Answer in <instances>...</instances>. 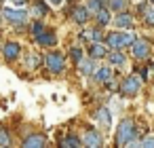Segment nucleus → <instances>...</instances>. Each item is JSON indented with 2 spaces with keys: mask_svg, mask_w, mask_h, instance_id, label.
<instances>
[{
  "mask_svg": "<svg viewBox=\"0 0 154 148\" xmlns=\"http://www.w3.org/2000/svg\"><path fill=\"white\" fill-rule=\"evenodd\" d=\"M139 146H154V137H146V140H141Z\"/></svg>",
  "mask_w": 154,
  "mask_h": 148,
  "instance_id": "nucleus-28",
  "label": "nucleus"
},
{
  "mask_svg": "<svg viewBox=\"0 0 154 148\" xmlns=\"http://www.w3.org/2000/svg\"><path fill=\"white\" fill-rule=\"evenodd\" d=\"M70 57H72V61H74V64H78V61L85 57V53H82V49H80V47H70Z\"/></svg>",
  "mask_w": 154,
  "mask_h": 148,
  "instance_id": "nucleus-26",
  "label": "nucleus"
},
{
  "mask_svg": "<svg viewBox=\"0 0 154 148\" xmlns=\"http://www.w3.org/2000/svg\"><path fill=\"white\" fill-rule=\"evenodd\" d=\"M2 19H5V17H2V9H0V24H2Z\"/></svg>",
  "mask_w": 154,
  "mask_h": 148,
  "instance_id": "nucleus-31",
  "label": "nucleus"
},
{
  "mask_svg": "<svg viewBox=\"0 0 154 148\" xmlns=\"http://www.w3.org/2000/svg\"><path fill=\"white\" fill-rule=\"evenodd\" d=\"M112 66H97V70L93 72V78H95V83H101V85H106L110 78H112Z\"/></svg>",
  "mask_w": 154,
  "mask_h": 148,
  "instance_id": "nucleus-17",
  "label": "nucleus"
},
{
  "mask_svg": "<svg viewBox=\"0 0 154 148\" xmlns=\"http://www.w3.org/2000/svg\"><path fill=\"white\" fill-rule=\"evenodd\" d=\"M143 19H146V24H148V26H152V28H154V7H148V9L143 11Z\"/></svg>",
  "mask_w": 154,
  "mask_h": 148,
  "instance_id": "nucleus-27",
  "label": "nucleus"
},
{
  "mask_svg": "<svg viewBox=\"0 0 154 148\" xmlns=\"http://www.w3.org/2000/svg\"><path fill=\"white\" fill-rule=\"evenodd\" d=\"M135 135H137V129L133 118H122L116 129V146H127L131 140H135Z\"/></svg>",
  "mask_w": 154,
  "mask_h": 148,
  "instance_id": "nucleus-1",
  "label": "nucleus"
},
{
  "mask_svg": "<svg viewBox=\"0 0 154 148\" xmlns=\"http://www.w3.org/2000/svg\"><path fill=\"white\" fill-rule=\"evenodd\" d=\"M28 11H23V9H13V7H5L2 9V17H5V21H9L13 28H17V26H26L28 24Z\"/></svg>",
  "mask_w": 154,
  "mask_h": 148,
  "instance_id": "nucleus-4",
  "label": "nucleus"
},
{
  "mask_svg": "<svg viewBox=\"0 0 154 148\" xmlns=\"http://www.w3.org/2000/svg\"><path fill=\"white\" fill-rule=\"evenodd\" d=\"M150 2H152V5H154V0H150Z\"/></svg>",
  "mask_w": 154,
  "mask_h": 148,
  "instance_id": "nucleus-32",
  "label": "nucleus"
},
{
  "mask_svg": "<svg viewBox=\"0 0 154 148\" xmlns=\"http://www.w3.org/2000/svg\"><path fill=\"white\" fill-rule=\"evenodd\" d=\"M82 146H89V148H99V146H103V137H101V133L95 131V129L85 131V135H82Z\"/></svg>",
  "mask_w": 154,
  "mask_h": 148,
  "instance_id": "nucleus-8",
  "label": "nucleus"
},
{
  "mask_svg": "<svg viewBox=\"0 0 154 148\" xmlns=\"http://www.w3.org/2000/svg\"><path fill=\"white\" fill-rule=\"evenodd\" d=\"M108 61H110V66H114V68H125V66H127V57H125V53H122L120 49H110Z\"/></svg>",
  "mask_w": 154,
  "mask_h": 148,
  "instance_id": "nucleus-16",
  "label": "nucleus"
},
{
  "mask_svg": "<svg viewBox=\"0 0 154 148\" xmlns=\"http://www.w3.org/2000/svg\"><path fill=\"white\" fill-rule=\"evenodd\" d=\"M0 146H13V133L0 125Z\"/></svg>",
  "mask_w": 154,
  "mask_h": 148,
  "instance_id": "nucleus-23",
  "label": "nucleus"
},
{
  "mask_svg": "<svg viewBox=\"0 0 154 148\" xmlns=\"http://www.w3.org/2000/svg\"><path fill=\"white\" fill-rule=\"evenodd\" d=\"M80 38H85V40H91V43H101V40H106V34H103L101 26H95V28L82 30Z\"/></svg>",
  "mask_w": 154,
  "mask_h": 148,
  "instance_id": "nucleus-12",
  "label": "nucleus"
},
{
  "mask_svg": "<svg viewBox=\"0 0 154 148\" xmlns=\"http://www.w3.org/2000/svg\"><path fill=\"white\" fill-rule=\"evenodd\" d=\"M2 55H5V61H9V64L17 61V57L21 55V45H19V43H13V40L5 43V47H2Z\"/></svg>",
  "mask_w": 154,
  "mask_h": 148,
  "instance_id": "nucleus-7",
  "label": "nucleus"
},
{
  "mask_svg": "<svg viewBox=\"0 0 154 148\" xmlns=\"http://www.w3.org/2000/svg\"><path fill=\"white\" fill-rule=\"evenodd\" d=\"M108 53H110V47L103 40L101 43H91V47H89V55L93 59H103V57H108Z\"/></svg>",
  "mask_w": 154,
  "mask_h": 148,
  "instance_id": "nucleus-13",
  "label": "nucleus"
},
{
  "mask_svg": "<svg viewBox=\"0 0 154 148\" xmlns=\"http://www.w3.org/2000/svg\"><path fill=\"white\" fill-rule=\"evenodd\" d=\"M76 66H78V72H80V74H85V76H93V72L97 70V59H93V57L89 55V57H82Z\"/></svg>",
  "mask_w": 154,
  "mask_h": 148,
  "instance_id": "nucleus-10",
  "label": "nucleus"
},
{
  "mask_svg": "<svg viewBox=\"0 0 154 148\" xmlns=\"http://www.w3.org/2000/svg\"><path fill=\"white\" fill-rule=\"evenodd\" d=\"M114 26L120 28V30H131V28H133V17H131L127 11H120V13L114 17Z\"/></svg>",
  "mask_w": 154,
  "mask_h": 148,
  "instance_id": "nucleus-18",
  "label": "nucleus"
},
{
  "mask_svg": "<svg viewBox=\"0 0 154 148\" xmlns=\"http://www.w3.org/2000/svg\"><path fill=\"white\" fill-rule=\"evenodd\" d=\"M23 66H26L28 70H36L38 66H42V57H40L38 53H28L26 59H23Z\"/></svg>",
  "mask_w": 154,
  "mask_h": 148,
  "instance_id": "nucleus-22",
  "label": "nucleus"
},
{
  "mask_svg": "<svg viewBox=\"0 0 154 148\" xmlns=\"http://www.w3.org/2000/svg\"><path fill=\"white\" fill-rule=\"evenodd\" d=\"M133 40H135V36L131 32H110L103 43L110 49H127V47L133 45Z\"/></svg>",
  "mask_w": 154,
  "mask_h": 148,
  "instance_id": "nucleus-3",
  "label": "nucleus"
},
{
  "mask_svg": "<svg viewBox=\"0 0 154 148\" xmlns=\"http://www.w3.org/2000/svg\"><path fill=\"white\" fill-rule=\"evenodd\" d=\"M70 17H72V21H74V24H78V26H85V24L89 21L91 13H89V9H87V7L78 5V7H74V9L70 11Z\"/></svg>",
  "mask_w": 154,
  "mask_h": 148,
  "instance_id": "nucleus-9",
  "label": "nucleus"
},
{
  "mask_svg": "<svg viewBox=\"0 0 154 148\" xmlns=\"http://www.w3.org/2000/svg\"><path fill=\"white\" fill-rule=\"evenodd\" d=\"M93 17H95L97 26H101V28H106V26H108V24L112 21V15H110V9H108V7L99 9V11H97V13H95Z\"/></svg>",
  "mask_w": 154,
  "mask_h": 148,
  "instance_id": "nucleus-20",
  "label": "nucleus"
},
{
  "mask_svg": "<svg viewBox=\"0 0 154 148\" xmlns=\"http://www.w3.org/2000/svg\"><path fill=\"white\" fill-rule=\"evenodd\" d=\"M93 118H95V123H97L99 127H103V129H108V127L112 125V114H110L108 108H99Z\"/></svg>",
  "mask_w": 154,
  "mask_h": 148,
  "instance_id": "nucleus-19",
  "label": "nucleus"
},
{
  "mask_svg": "<svg viewBox=\"0 0 154 148\" xmlns=\"http://www.w3.org/2000/svg\"><path fill=\"white\" fill-rule=\"evenodd\" d=\"M127 5H129V0H108V9L110 11H116V13H120V11H125L127 9Z\"/></svg>",
  "mask_w": 154,
  "mask_h": 148,
  "instance_id": "nucleus-24",
  "label": "nucleus"
},
{
  "mask_svg": "<svg viewBox=\"0 0 154 148\" xmlns=\"http://www.w3.org/2000/svg\"><path fill=\"white\" fill-rule=\"evenodd\" d=\"M42 66L51 72V74H61L66 70V55L59 51H49L42 57Z\"/></svg>",
  "mask_w": 154,
  "mask_h": 148,
  "instance_id": "nucleus-2",
  "label": "nucleus"
},
{
  "mask_svg": "<svg viewBox=\"0 0 154 148\" xmlns=\"http://www.w3.org/2000/svg\"><path fill=\"white\" fill-rule=\"evenodd\" d=\"M141 83H143V78H139L137 74H131V76H127V78L120 83V93H122V95H135V93L139 91Z\"/></svg>",
  "mask_w": 154,
  "mask_h": 148,
  "instance_id": "nucleus-5",
  "label": "nucleus"
},
{
  "mask_svg": "<svg viewBox=\"0 0 154 148\" xmlns=\"http://www.w3.org/2000/svg\"><path fill=\"white\" fill-rule=\"evenodd\" d=\"M30 15H32V17H38V19H42L45 15H49L47 0H34V2L30 5Z\"/></svg>",
  "mask_w": 154,
  "mask_h": 148,
  "instance_id": "nucleus-15",
  "label": "nucleus"
},
{
  "mask_svg": "<svg viewBox=\"0 0 154 148\" xmlns=\"http://www.w3.org/2000/svg\"><path fill=\"white\" fill-rule=\"evenodd\" d=\"M49 5H53V7H59V5H63V0H47Z\"/></svg>",
  "mask_w": 154,
  "mask_h": 148,
  "instance_id": "nucleus-29",
  "label": "nucleus"
},
{
  "mask_svg": "<svg viewBox=\"0 0 154 148\" xmlns=\"http://www.w3.org/2000/svg\"><path fill=\"white\" fill-rule=\"evenodd\" d=\"M131 53L135 59H146L150 55V43L146 38H135L133 45H131Z\"/></svg>",
  "mask_w": 154,
  "mask_h": 148,
  "instance_id": "nucleus-6",
  "label": "nucleus"
},
{
  "mask_svg": "<svg viewBox=\"0 0 154 148\" xmlns=\"http://www.w3.org/2000/svg\"><path fill=\"white\" fill-rule=\"evenodd\" d=\"M36 43H38L40 47L51 49V47H55V45H57V34H55L53 30H45L42 34H38V36H36Z\"/></svg>",
  "mask_w": 154,
  "mask_h": 148,
  "instance_id": "nucleus-14",
  "label": "nucleus"
},
{
  "mask_svg": "<svg viewBox=\"0 0 154 148\" xmlns=\"http://www.w3.org/2000/svg\"><path fill=\"white\" fill-rule=\"evenodd\" d=\"M59 146H63V148H80V146H82V140L76 137L74 133H68L66 137L59 140Z\"/></svg>",
  "mask_w": 154,
  "mask_h": 148,
  "instance_id": "nucleus-21",
  "label": "nucleus"
},
{
  "mask_svg": "<svg viewBox=\"0 0 154 148\" xmlns=\"http://www.w3.org/2000/svg\"><path fill=\"white\" fill-rule=\"evenodd\" d=\"M45 30H47V28H45V21H42V19H38V17L30 24V32H32V36H34V38H36L38 34H42Z\"/></svg>",
  "mask_w": 154,
  "mask_h": 148,
  "instance_id": "nucleus-25",
  "label": "nucleus"
},
{
  "mask_svg": "<svg viewBox=\"0 0 154 148\" xmlns=\"http://www.w3.org/2000/svg\"><path fill=\"white\" fill-rule=\"evenodd\" d=\"M49 142H47V137L42 135V133H30L23 142H21V146L23 148H42V146H47Z\"/></svg>",
  "mask_w": 154,
  "mask_h": 148,
  "instance_id": "nucleus-11",
  "label": "nucleus"
},
{
  "mask_svg": "<svg viewBox=\"0 0 154 148\" xmlns=\"http://www.w3.org/2000/svg\"><path fill=\"white\" fill-rule=\"evenodd\" d=\"M13 5H17V7H23V5H26V0H13Z\"/></svg>",
  "mask_w": 154,
  "mask_h": 148,
  "instance_id": "nucleus-30",
  "label": "nucleus"
}]
</instances>
